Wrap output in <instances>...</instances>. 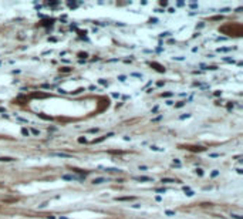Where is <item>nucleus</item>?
<instances>
[{
    "label": "nucleus",
    "instance_id": "1",
    "mask_svg": "<svg viewBox=\"0 0 243 219\" xmlns=\"http://www.w3.org/2000/svg\"><path fill=\"white\" fill-rule=\"evenodd\" d=\"M219 32L223 33V34H228V36H235V37H240L243 34V26L239 24V23H230V24H226V26L220 27Z\"/></svg>",
    "mask_w": 243,
    "mask_h": 219
},
{
    "label": "nucleus",
    "instance_id": "2",
    "mask_svg": "<svg viewBox=\"0 0 243 219\" xmlns=\"http://www.w3.org/2000/svg\"><path fill=\"white\" fill-rule=\"evenodd\" d=\"M151 67H153L156 71H159V73H165V67L164 65H161V64H158V63H151Z\"/></svg>",
    "mask_w": 243,
    "mask_h": 219
},
{
    "label": "nucleus",
    "instance_id": "3",
    "mask_svg": "<svg viewBox=\"0 0 243 219\" xmlns=\"http://www.w3.org/2000/svg\"><path fill=\"white\" fill-rule=\"evenodd\" d=\"M134 179L139 181V182H153V179L152 178H149V176H135Z\"/></svg>",
    "mask_w": 243,
    "mask_h": 219
},
{
    "label": "nucleus",
    "instance_id": "4",
    "mask_svg": "<svg viewBox=\"0 0 243 219\" xmlns=\"http://www.w3.org/2000/svg\"><path fill=\"white\" fill-rule=\"evenodd\" d=\"M51 155H54V157H61V158H70L71 157L70 154H65V152H53Z\"/></svg>",
    "mask_w": 243,
    "mask_h": 219
},
{
    "label": "nucleus",
    "instance_id": "5",
    "mask_svg": "<svg viewBox=\"0 0 243 219\" xmlns=\"http://www.w3.org/2000/svg\"><path fill=\"white\" fill-rule=\"evenodd\" d=\"M117 201H134L135 196H121V198H115Z\"/></svg>",
    "mask_w": 243,
    "mask_h": 219
},
{
    "label": "nucleus",
    "instance_id": "6",
    "mask_svg": "<svg viewBox=\"0 0 243 219\" xmlns=\"http://www.w3.org/2000/svg\"><path fill=\"white\" fill-rule=\"evenodd\" d=\"M0 161H3V162H12V161H14V158H12V157H0Z\"/></svg>",
    "mask_w": 243,
    "mask_h": 219
},
{
    "label": "nucleus",
    "instance_id": "7",
    "mask_svg": "<svg viewBox=\"0 0 243 219\" xmlns=\"http://www.w3.org/2000/svg\"><path fill=\"white\" fill-rule=\"evenodd\" d=\"M188 149H191V151H205V148H202V147H186Z\"/></svg>",
    "mask_w": 243,
    "mask_h": 219
},
{
    "label": "nucleus",
    "instance_id": "8",
    "mask_svg": "<svg viewBox=\"0 0 243 219\" xmlns=\"http://www.w3.org/2000/svg\"><path fill=\"white\" fill-rule=\"evenodd\" d=\"M102 182H107L105 178H95V179L93 181V184H97V185H98V184H102Z\"/></svg>",
    "mask_w": 243,
    "mask_h": 219
},
{
    "label": "nucleus",
    "instance_id": "9",
    "mask_svg": "<svg viewBox=\"0 0 243 219\" xmlns=\"http://www.w3.org/2000/svg\"><path fill=\"white\" fill-rule=\"evenodd\" d=\"M63 179H67V181H74V179H77V176H73V175H63Z\"/></svg>",
    "mask_w": 243,
    "mask_h": 219
},
{
    "label": "nucleus",
    "instance_id": "10",
    "mask_svg": "<svg viewBox=\"0 0 243 219\" xmlns=\"http://www.w3.org/2000/svg\"><path fill=\"white\" fill-rule=\"evenodd\" d=\"M162 182H166V184H172V182H178L176 179H171V178H162Z\"/></svg>",
    "mask_w": 243,
    "mask_h": 219
},
{
    "label": "nucleus",
    "instance_id": "11",
    "mask_svg": "<svg viewBox=\"0 0 243 219\" xmlns=\"http://www.w3.org/2000/svg\"><path fill=\"white\" fill-rule=\"evenodd\" d=\"M33 97H47V94H41V93H36V94H33Z\"/></svg>",
    "mask_w": 243,
    "mask_h": 219
},
{
    "label": "nucleus",
    "instance_id": "12",
    "mask_svg": "<svg viewBox=\"0 0 243 219\" xmlns=\"http://www.w3.org/2000/svg\"><path fill=\"white\" fill-rule=\"evenodd\" d=\"M38 117H41L43 120H51V117H47V115H44V114H38Z\"/></svg>",
    "mask_w": 243,
    "mask_h": 219
},
{
    "label": "nucleus",
    "instance_id": "13",
    "mask_svg": "<svg viewBox=\"0 0 243 219\" xmlns=\"http://www.w3.org/2000/svg\"><path fill=\"white\" fill-rule=\"evenodd\" d=\"M60 70L63 71V73H68V71H70V68H68V67H63V68H60Z\"/></svg>",
    "mask_w": 243,
    "mask_h": 219
},
{
    "label": "nucleus",
    "instance_id": "14",
    "mask_svg": "<svg viewBox=\"0 0 243 219\" xmlns=\"http://www.w3.org/2000/svg\"><path fill=\"white\" fill-rule=\"evenodd\" d=\"M166 215H169V216H173V215H175V212H172V211H166Z\"/></svg>",
    "mask_w": 243,
    "mask_h": 219
},
{
    "label": "nucleus",
    "instance_id": "15",
    "mask_svg": "<svg viewBox=\"0 0 243 219\" xmlns=\"http://www.w3.org/2000/svg\"><path fill=\"white\" fill-rule=\"evenodd\" d=\"M21 132H23L24 135H29V131H27V129H26V128H23V129H21Z\"/></svg>",
    "mask_w": 243,
    "mask_h": 219
},
{
    "label": "nucleus",
    "instance_id": "16",
    "mask_svg": "<svg viewBox=\"0 0 243 219\" xmlns=\"http://www.w3.org/2000/svg\"><path fill=\"white\" fill-rule=\"evenodd\" d=\"M78 56H80V57H84V58H85V57H87V53H80Z\"/></svg>",
    "mask_w": 243,
    "mask_h": 219
},
{
    "label": "nucleus",
    "instance_id": "17",
    "mask_svg": "<svg viewBox=\"0 0 243 219\" xmlns=\"http://www.w3.org/2000/svg\"><path fill=\"white\" fill-rule=\"evenodd\" d=\"M98 131V128H91V129H88V132H97Z\"/></svg>",
    "mask_w": 243,
    "mask_h": 219
},
{
    "label": "nucleus",
    "instance_id": "18",
    "mask_svg": "<svg viewBox=\"0 0 243 219\" xmlns=\"http://www.w3.org/2000/svg\"><path fill=\"white\" fill-rule=\"evenodd\" d=\"M151 149H153V151H162V149L158 148V147H151Z\"/></svg>",
    "mask_w": 243,
    "mask_h": 219
},
{
    "label": "nucleus",
    "instance_id": "19",
    "mask_svg": "<svg viewBox=\"0 0 243 219\" xmlns=\"http://www.w3.org/2000/svg\"><path fill=\"white\" fill-rule=\"evenodd\" d=\"M217 174H219V172H217V171H213V172H212V176H216Z\"/></svg>",
    "mask_w": 243,
    "mask_h": 219
},
{
    "label": "nucleus",
    "instance_id": "20",
    "mask_svg": "<svg viewBox=\"0 0 243 219\" xmlns=\"http://www.w3.org/2000/svg\"><path fill=\"white\" fill-rule=\"evenodd\" d=\"M233 218H236V219H242V216H239V215H232Z\"/></svg>",
    "mask_w": 243,
    "mask_h": 219
}]
</instances>
